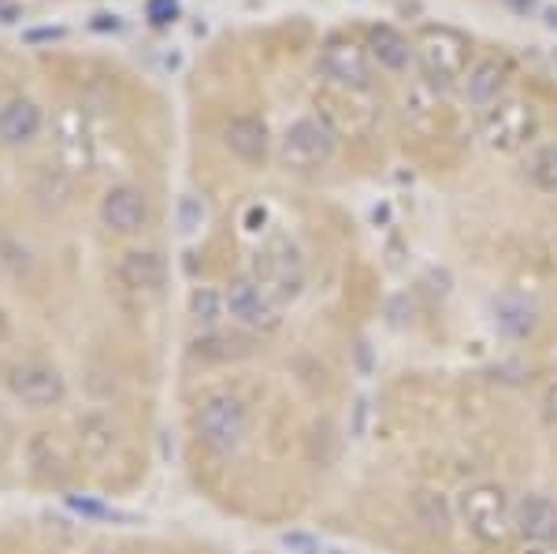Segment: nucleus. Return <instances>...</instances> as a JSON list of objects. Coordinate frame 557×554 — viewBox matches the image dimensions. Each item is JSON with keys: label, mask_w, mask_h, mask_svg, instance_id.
Segmentation results:
<instances>
[{"label": "nucleus", "mask_w": 557, "mask_h": 554, "mask_svg": "<svg viewBox=\"0 0 557 554\" xmlns=\"http://www.w3.org/2000/svg\"><path fill=\"white\" fill-rule=\"evenodd\" d=\"M194 432L212 454L227 458L235 454L249 435V409L246 402L231 391H209L194 409Z\"/></svg>", "instance_id": "nucleus-1"}, {"label": "nucleus", "mask_w": 557, "mask_h": 554, "mask_svg": "<svg viewBox=\"0 0 557 554\" xmlns=\"http://www.w3.org/2000/svg\"><path fill=\"white\" fill-rule=\"evenodd\" d=\"M335 149H338V131L331 127L323 115H301V120H294L290 127L283 131V138H278V164H283L286 172L309 175V172L327 168Z\"/></svg>", "instance_id": "nucleus-2"}, {"label": "nucleus", "mask_w": 557, "mask_h": 554, "mask_svg": "<svg viewBox=\"0 0 557 554\" xmlns=\"http://www.w3.org/2000/svg\"><path fill=\"white\" fill-rule=\"evenodd\" d=\"M469 38L454 26H424L417 45V64L424 71V78L431 86H454L469 75Z\"/></svg>", "instance_id": "nucleus-3"}, {"label": "nucleus", "mask_w": 557, "mask_h": 554, "mask_svg": "<svg viewBox=\"0 0 557 554\" xmlns=\"http://www.w3.org/2000/svg\"><path fill=\"white\" fill-rule=\"evenodd\" d=\"M461 517L469 532L483 547H506L509 535L517 532L513 525V503H509L506 488L498 484H472L461 491Z\"/></svg>", "instance_id": "nucleus-4"}, {"label": "nucleus", "mask_w": 557, "mask_h": 554, "mask_svg": "<svg viewBox=\"0 0 557 554\" xmlns=\"http://www.w3.org/2000/svg\"><path fill=\"white\" fill-rule=\"evenodd\" d=\"M4 391L12 395L15 402L30 409H52L67 398V380L64 372L57 369L52 361H41V357H23V361H12L4 372Z\"/></svg>", "instance_id": "nucleus-5"}, {"label": "nucleus", "mask_w": 557, "mask_h": 554, "mask_svg": "<svg viewBox=\"0 0 557 554\" xmlns=\"http://www.w3.org/2000/svg\"><path fill=\"white\" fill-rule=\"evenodd\" d=\"M535 134L539 112L532 101H520V97H502L480 120V138L487 141V149H494V153H517Z\"/></svg>", "instance_id": "nucleus-6"}, {"label": "nucleus", "mask_w": 557, "mask_h": 554, "mask_svg": "<svg viewBox=\"0 0 557 554\" xmlns=\"http://www.w3.org/2000/svg\"><path fill=\"white\" fill-rule=\"evenodd\" d=\"M253 280L272 294L275 301H294L305 291V261L290 238H272L257 249Z\"/></svg>", "instance_id": "nucleus-7"}, {"label": "nucleus", "mask_w": 557, "mask_h": 554, "mask_svg": "<svg viewBox=\"0 0 557 554\" xmlns=\"http://www.w3.org/2000/svg\"><path fill=\"white\" fill-rule=\"evenodd\" d=\"M320 75L331 86L349 89V94H368L375 86V64L364 45L354 38H331L320 49Z\"/></svg>", "instance_id": "nucleus-8"}, {"label": "nucleus", "mask_w": 557, "mask_h": 554, "mask_svg": "<svg viewBox=\"0 0 557 554\" xmlns=\"http://www.w3.org/2000/svg\"><path fill=\"white\" fill-rule=\"evenodd\" d=\"M223 306H227V317L235 320L238 328H246V332H253V335H268L283 324L278 301L260 287L253 275H242V280L231 283L227 294H223Z\"/></svg>", "instance_id": "nucleus-9"}, {"label": "nucleus", "mask_w": 557, "mask_h": 554, "mask_svg": "<svg viewBox=\"0 0 557 554\" xmlns=\"http://www.w3.org/2000/svg\"><path fill=\"white\" fill-rule=\"evenodd\" d=\"M97 217H101V227L104 231H112V235L127 238V235H138V231L149 227L152 201H149V194L141 190V186L120 183V186H112V190H104Z\"/></svg>", "instance_id": "nucleus-10"}, {"label": "nucleus", "mask_w": 557, "mask_h": 554, "mask_svg": "<svg viewBox=\"0 0 557 554\" xmlns=\"http://www.w3.org/2000/svg\"><path fill=\"white\" fill-rule=\"evenodd\" d=\"M41 127H45V112L30 97H8V101L0 104V146L4 149L30 146L41 134Z\"/></svg>", "instance_id": "nucleus-11"}, {"label": "nucleus", "mask_w": 557, "mask_h": 554, "mask_svg": "<svg viewBox=\"0 0 557 554\" xmlns=\"http://www.w3.org/2000/svg\"><path fill=\"white\" fill-rule=\"evenodd\" d=\"M513 525L528 543H535V547H554L557 543V503L532 491V495H524L513 506Z\"/></svg>", "instance_id": "nucleus-12"}, {"label": "nucleus", "mask_w": 557, "mask_h": 554, "mask_svg": "<svg viewBox=\"0 0 557 554\" xmlns=\"http://www.w3.org/2000/svg\"><path fill=\"white\" fill-rule=\"evenodd\" d=\"M115 275L131 294H157L168 283V264L157 249H127L115 264Z\"/></svg>", "instance_id": "nucleus-13"}, {"label": "nucleus", "mask_w": 557, "mask_h": 554, "mask_svg": "<svg viewBox=\"0 0 557 554\" xmlns=\"http://www.w3.org/2000/svg\"><path fill=\"white\" fill-rule=\"evenodd\" d=\"M223 146L235 153L242 164H264L268 160V149H272V138H268V127L264 120L257 115H235V120L223 127Z\"/></svg>", "instance_id": "nucleus-14"}, {"label": "nucleus", "mask_w": 557, "mask_h": 554, "mask_svg": "<svg viewBox=\"0 0 557 554\" xmlns=\"http://www.w3.org/2000/svg\"><path fill=\"white\" fill-rule=\"evenodd\" d=\"M364 49H368V57H372V64H380L383 71H406L409 60H417L409 38L391 23L368 26V45H364Z\"/></svg>", "instance_id": "nucleus-15"}, {"label": "nucleus", "mask_w": 557, "mask_h": 554, "mask_svg": "<svg viewBox=\"0 0 557 554\" xmlns=\"http://www.w3.org/2000/svg\"><path fill=\"white\" fill-rule=\"evenodd\" d=\"M502 94H506V64H498V60H475L469 75H465V97H469L475 109L487 112L491 104L502 101Z\"/></svg>", "instance_id": "nucleus-16"}, {"label": "nucleus", "mask_w": 557, "mask_h": 554, "mask_svg": "<svg viewBox=\"0 0 557 554\" xmlns=\"http://www.w3.org/2000/svg\"><path fill=\"white\" fill-rule=\"evenodd\" d=\"M38 275V257L20 238L0 235V287H23Z\"/></svg>", "instance_id": "nucleus-17"}, {"label": "nucleus", "mask_w": 557, "mask_h": 554, "mask_svg": "<svg viewBox=\"0 0 557 554\" xmlns=\"http://www.w3.org/2000/svg\"><path fill=\"white\" fill-rule=\"evenodd\" d=\"M120 443V432H115L112 417L104 414H86L83 421H78V446H83L86 458L101 461L104 454H112V446Z\"/></svg>", "instance_id": "nucleus-18"}, {"label": "nucleus", "mask_w": 557, "mask_h": 554, "mask_svg": "<svg viewBox=\"0 0 557 554\" xmlns=\"http://www.w3.org/2000/svg\"><path fill=\"white\" fill-rule=\"evenodd\" d=\"M412 514H417V521L424 525L428 532H438V535L450 532V506H446V498L435 495V491H417V495H412Z\"/></svg>", "instance_id": "nucleus-19"}, {"label": "nucleus", "mask_w": 557, "mask_h": 554, "mask_svg": "<svg viewBox=\"0 0 557 554\" xmlns=\"http://www.w3.org/2000/svg\"><path fill=\"white\" fill-rule=\"evenodd\" d=\"M249 350H253V346H249L246 338H231L220 332H205L194 343V354L205 357V361H238V357H246Z\"/></svg>", "instance_id": "nucleus-20"}, {"label": "nucleus", "mask_w": 557, "mask_h": 554, "mask_svg": "<svg viewBox=\"0 0 557 554\" xmlns=\"http://www.w3.org/2000/svg\"><path fill=\"white\" fill-rule=\"evenodd\" d=\"M494 320L506 335H528L535 328V309L524 298H498Z\"/></svg>", "instance_id": "nucleus-21"}, {"label": "nucleus", "mask_w": 557, "mask_h": 554, "mask_svg": "<svg viewBox=\"0 0 557 554\" xmlns=\"http://www.w3.org/2000/svg\"><path fill=\"white\" fill-rule=\"evenodd\" d=\"M190 317H194L197 328H205V332H215V324H220V320L227 317L223 294L212 291V287H197L190 294Z\"/></svg>", "instance_id": "nucleus-22"}, {"label": "nucleus", "mask_w": 557, "mask_h": 554, "mask_svg": "<svg viewBox=\"0 0 557 554\" xmlns=\"http://www.w3.org/2000/svg\"><path fill=\"white\" fill-rule=\"evenodd\" d=\"M528 178L543 194H557V141L535 149L532 160H528Z\"/></svg>", "instance_id": "nucleus-23"}, {"label": "nucleus", "mask_w": 557, "mask_h": 554, "mask_svg": "<svg viewBox=\"0 0 557 554\" xmlns=\"http://www.w3.org/2000/svg\"><path fill=\"white\" fill-rule=\"evenodd\" d=\"M178 15V0H149V20L157 26L172 23Z\"/></svg>", "instance_id": "nucleus-24"}, {"label": "nucleus", "mask_w": 557, "mask_h": 554, "mask_svg": "<svg viewBox=\"0 0 557 554\" xmlns=\"http://www.w3.org/2000/svg\"><path fill=\"white\" fill-rule=\"evenodd\" d=\"M201 220H205V209L194 198H186L183 201V231H197L201 227Z\"/></svg>", "instance_id": "nucleus-25"}, {"label": "nucleus", "mask_w": 557, "mask_h": 554, "mask_svg": "<svg viewBox=\"0 0 557 554\" xmlns=\"http://www.w3.org/2000/svg\"><path fill=\"white\" fill-rule=\"evenodd\" d=\"M543 417H546V424L557 428V383L546 391V398H543Z\"/></svg>", "instance_id": "nucleus-26"}, {"label": "nucleus", "mask_w": 557, "mask_h": 554, "mask_svg": "<svg viewBox=\"0 0 557 554\" xmlns=\"http://www.w3.org/2000/svg\"><path fill=\"white\" fill-rule=\"evenodd\" d=\"M8 335V317H4V309H0V338Z\"/></svg>", "instance_id": "nucleus-27"}]
</instances>
